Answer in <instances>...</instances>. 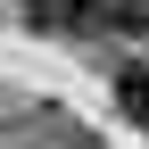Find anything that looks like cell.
<instances>
[{"instance_id":"6da1fadb","label":"cell","mask_w":149,"mask_h":149,"mask_svg":"<svg viewBox=\"0 0 149 149\" xmlns=\"http://www.w3.org/2000/svg\"><path fill=\"white\" fill-rule=\"evenodd\" d=\"M116 108H124L133 124H149V58H133V66L116 74Z\"/></svg>"}]
</instances>
